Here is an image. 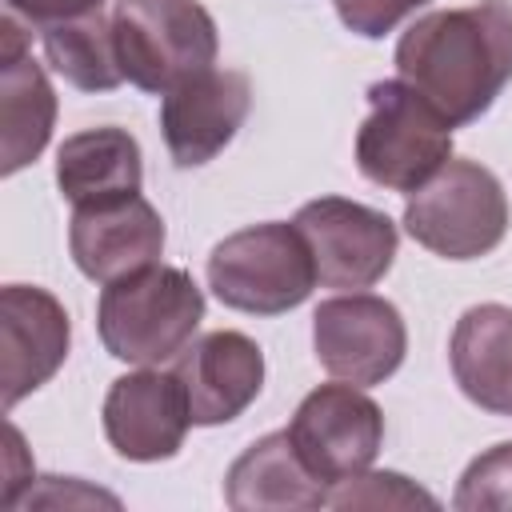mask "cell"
Returning <instances> with one entry per match:
<instances>
[{"mask_svg":"<svg viewBox=\"0 0 512 512\" xmlns=\"http://www.w3.org/2000/svg\"><path fill=\"white\" fill-rule=\"evenodd\" d=\"M68 248H72L76 268L88 280L108 284L116 276H128L160 260L164 220L140 192L104 200V204H84L72 212Z\"/></svg>","mask_w":512,"mask_h":512,"instance_id":"cell-14","label":"cell"},{"mask_svg":"<svg viewBox=\"0 0 512 512\" xmlns=\"http://www.w3.org/2000/svg\"><path fill=\"white\" fill-rule=\"evenodd\" d=\"M188 392L192 424L216 428L236 420L264 388V352L252 336L236 328L208 332L192 340L172 368Z\"/></svg>","mask_w":512,"mask_h":512,"instance_id":"cell-13","label":"cell"},{"mask_svg":"<svg viewBox=\"0 0 512 512\" xmlns=\"http://www.w3.org/2000/svg\"><path fill=\"white\" fill-rule=\"evenodd\" d=\"M452 508L456 512H512V440L480 452L456 492H452Z\"/></svg>","mask_w":512,"mask_h":512,"instance_id":"cell-20","label":"cell"},{"mask_svg":"<svg viewBox=\"0 0 512 512\" xmlns=\"http://www.w3.org/2000/svg\"><path fill=\"white\" fill-rule=\"evenodd\" d=\"M396 72L448 120L468 124L512 80V4L480 0L420 16L396 44Z\"/></svg>","mask_w":512,"mask_h":512,"instance_id":"cell-1","label":"cell"},{"mask_svg":"<svg viewBox=\"0 0 512 512\" xmlns=\"http://www.w3.org/2000/svg\"><path fill=\"white\" fill-rule=\"evenodd\" d=\"M332 508H436V496L416 488L408 476L400 472H360L352 480H340L336 492H328Z\"/></svg>","mask_w":512,"mask_h":512,"instance_id":"cell-21","label":"cell"},{"mask_svg":"<svg viewBox=\"0 0 512 512\" xmlns=\"http://www.w3.org/2000/svg\"><path fill=\"white\" fill-rule=\"evenodd\" d=\"M44 32V56L48 64L80 92H112L124 72H120V56H116V40H112V20H104L100 12L76 16V20H60L40 28Z\"/></svg>","mask_w":512,"mask_h":512,"instance_id":"cell-19","label":"cell"},{"mask_svg":"<svg viewBox=\"0 0 512 512\" xmlns=\"http://www.w3.org/2000/svg\"><path fill=\"white\" fill-rule=\"evenodd\" d=\"M224 500L236 512L264 508H324L328 484L300 460L288 428L252 440L224 476Z\"/></svg>","mask_w":512,"mask_h":512,"instance_id":"cell-16","label":"cell"},{"mask_svg":"<svg viewBox=\"0 0 512 512\" xmlns=\"http://www.w3.org/2000/svg\"><path fill=\"white\" fill-rule=\"evenodd\" d=\"M72 324L64 304L36 284H4L0 292V400L12 412L28 392L48 384L68 356Z\"/></svg>","mask_w":512,"mask_h":512,"instance_id":"cell-10","label":"cell"},{"mask_svg":"<svg viewBox=\"0 0 512 512\" xmlns=\"http://www.w3.org/2000/svg\"><path fill=\"white\" fill-rule=\"evenodd\" d=\"M208 288L224 308L280 316L316 288V264L296 224H248L208 252Z\"/></svg>","mask_w":512,"mask_h":512,"instance_id":"cell-5","label":"cell"},{"mask_svg":"<svg viewBox=\"0 0 512 512\" xmlns=\"http://www.w3.org/2000/svg\"><path fill=\"white\" fill-rule=\"evenodd\" d=\"M452 160V120L408 80H376L356 132V168L388 192H416Z\"/></svg>","mask_w":512,"mask_h":512,"instance_id":"cell-3","label":"cell"},{"mask_svg":"<svg viewBox=\"0 0 512 512\" xmlns=\"http://www.w3.org/2000/svg\"><path fill=\"white\" fill-rule=\"evenodd\" d=\"M188 424H192L188 392L176 372L140 368L116 376L104 396V436L124 460L136 464L172 460L184 448Z\"/></svg>","mask_w":512,"mask_h":512,"instance_id":"cell-12","label":"cell"},{"mask_svg":"<svg viewBox=\"0 0 512 512\" xmlns=\"http://www.w3.org/2000/svg\"><path fill=\"white\" fill-rule=\"evenodd\" d=\"M112 40L124 80L160 96L212 68L220 52L216 20L196 0H116Z\"/></svg>","mask_w":512,"mask_h":512,"instance_id":"cell-4","label":"cell"},{"mask_svg":"<svg viewBox=\"0 0 512 512\" xmlns=\"http://www.w3.org/2000/svg\"><path fill=\"white\" fill-rule=\"evenodd\" d=\"M52 124H56V92L44 68L32 60L20 24L4 16L0 20V128H4L0 172L12 176L24 164H32L48 148Z\"/></svg>","mask_w":512,"mask_h":512,"instance_id":"cell-15","label":"cell"},{"mask_svg":"<svg viewBox=\"0 0 512 512\" xmlns=\"http://www.w3.org/2000/svg\"><path fill=\"white\" fill-rule=\"evenodd\" d=\"M252 108V84L236 68H204L164 92L160 132L176 168H200L220 156Z\"/></svg>","mask_w":512,"mask_h":512,"instance_id":"cell-11","label":"cell"},{"mask_svg":"<svg viewBox=\"0 0 512 512\" xmlns=\"http://www.w3.org/2000/svg\"><path fill=\"white\" fill-rule=\"evenodd\" d=\"M452 376L460 392L492 412L512 416V308L508 304H472L448 344Z\"/></svg>","mask_w":512,"mask_h":512,"instance_id":"cell-17","label":"cell"},{"mask_svg":"<svg viewBox=\"0 0 512 512\" xmlns=\"http://www.w3.org/2000/svg\"><path fill=\"white\" fill-rule=\"evenodd\" d=\"M292 224L308 240L316 280L324 288H340V292L372 288L376 280H384V272L396 260V244H400L396 224L392 216L368 204L344 196H320L308 200Z\"/></svg>","mask_w":512,"mask_h":512,"instance_id":"cell-7","label":"cell"},{"mask_svg":"<svg viewBox=\"0 0 512 512\" xmlns=\"http://www.w3.org/2000/svg\"><path fill=\"white\" fill-rule=\"evenodd\" d=\"M204 320V292L184 268L144 264L100 288L96 332L108 356L124 364L176 360Z\"/></svg>","mask_w":512,"mask_h":512,"instance_id":"cell-2","label":"cell"},{"mask_svg":"<svg viewBox=\"0 0 512 512\" xmlns=\"http://www.w3.org/2000/svg\"><path fill=\"white\" fill-rule=\"evenodd\" d=\"M316 360L328 376L348 384H384L408 352V328L392 300L372 292L332 296L312 312Z\"/></svg>","mask_w":512,"mask_h":512,"instance_id":"cell-8","label":"cell"},{"mask_svg":"<svg viewBox=\"0 0 512 512\" xmlns=\"http://www.w3.org/2000/svg\"><path fill=\"white\" fill-rule=\"evenodd\" d=\"M132 132L104 124L68 136L56 152V188L72 208L104 204L140 192L144 164Z\"/></svg>","mask_w":512,"mask_h":512,"instance_id":"cell-18","label":"cell"},{"mask_svg":"<svg viewBox=\"0 0 512 512\" xmlns=\"http://www.w3.org/2000/svg\"><path fill=\"white\" fill-rule=\"evenodd\" d=\"M336 16L348 32L364 36V40H380L388 36L404 16H412L416 8H424L428 0H332Z\"/></svg>","mask_w":512,"mask_h":512,"instance_id":"cell-22","label":"cell"},{"mask_svg":"<svg viewBox=\"0 0 512 512\" xmlns=\"http://www.w3.org/2000/svg\"><path fill=\"white\" fill-rule=\"evenodd\" d=\"M288 436L324 484H340L368 472L376 460L384 444V412L360 384H320L292 412Z\"/></svg>","mask_w":512,"mask_h":512,"instance_id":"cell-9","label":"cell"},{"mask_svg":"<svg viewBox=\"0 0 512 512\" xmlns=\"http://www.w3.org/2000/svg\"><path fill=\"white\" fill-rule=\"evenodd\" d=\"M404 228L420 248L444 260L488 256L508 232L504 184L476 160H448L428 184L408 192Z\"/></svg>","mask_w":512,"mask_h":512,"instance_id":"cell-6","label":"cell"},{"mask_svg":"<svg viewBox=\"0 0 512 512\" xmlns=\"http://www.w3.org/2000/svg\"><path fill=\"white\" fill-rule=\"evenodd\" d=\"M104 0H8L12 12H20L24 20H32L36 28L60 24V20H76L88 12H100Z\"/></svg>","mask_w":512,"mask_h":512,"instance_id":"cell-23","label":"cell"}]
</instances>
